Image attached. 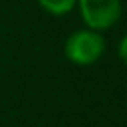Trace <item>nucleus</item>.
I'll use <instances>...</instances> for the list:
<instances>
[{"label":"nucleus","instance_id":"f257e3e1","mask_svg":"<svg viewBox=\"0 0 127 127\" xmlns=\"http://www.w3.org/2000/svg\"><path fill=\"white\" fill-rule=\"evenodd\" d=\"M103 52H105V40L101 32H95L89 28L73 32L71 36H67L64 44L65 58L75 65H91L99 62Z\"/></svg>","mask_w":127,"mask_h":127},{"label":"nucleus","instance_id":"f03ea898","mask_svg":"<svg viewBox=\"0 0 127 127\" xmlns=\"http://www.w3.org/2000/svg\"><path fill=\"white\" fill-rule=\"evenodd\" d=\"M81 20L89 30L103 32L121 18V0H77Z\"/></svg>","mask_w":127,"mask_h":127},{"label":"nucleus","instance_id":"7ed1b4c3","mask_svg":"<svg viewBox=\"0 0 127 127\" xmlns=\"http://www.w3.org/2000/svg\"><path fill=\"white\" fill-rule=\"evenodd\" d=\"M36 2L44 12L52 16H65L77 6V0H36Z\"/></svg>","mask_w":127,"mask_h":127},{"label":"nucleus","instance_id":"20e7f679","mask_svg":"<svg viewBox=\"0 0 127 127\" xmlns=\"http://www.w3.org/2000/svg\"><path fill=\"white\" fill-rule=\"evenodd\" d=\"M117 54H119V60L127 65V34L119 40V46H117Z\"/></svg>","mask_w":127,"mask_h":127}]
</instances>
